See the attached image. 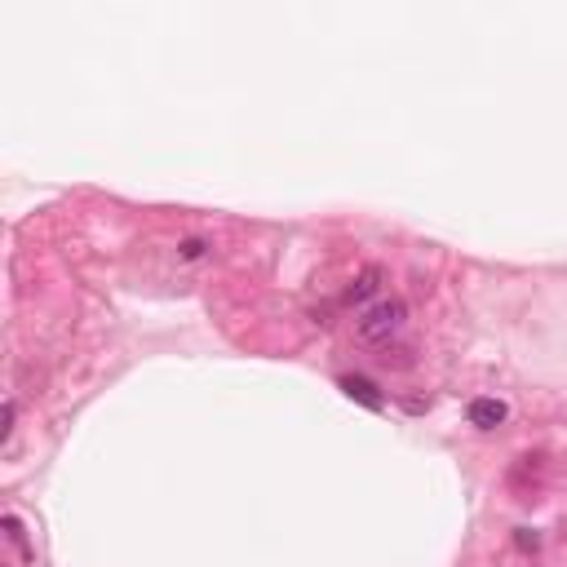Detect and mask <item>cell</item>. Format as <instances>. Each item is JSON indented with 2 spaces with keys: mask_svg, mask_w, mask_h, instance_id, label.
Wrapping results in <instances>:
<instances>
[{
  "mask_svg": "<svg viewBox=\"0 0 567 567\" xmlns=\"http://www.w3.org/2000/svg\"><path fill=\"white\" fill-rule=\"evenodd\" d=\"M404 319H408V306L399 302V297H381V302H373L368 306L364 315H359V337H364V342H390V337L399 333V328H404Z\"/></svg>",
  "mask_w": 567,
  "mask_h": 567,
  "instance_id": "6da1fadb",
  "label": "cell"
},
{
  "mask_svg": "<svg viewBox=\"0 0 567 567\" xmlns=\"http://www.w3.org/2000/svg\"><path fill=\"white\" fill-rule=\"evenodd\" d=\"M466 417H470V426H479V430H497L501 421L510 417V408H505L501 399H470Z\"/></svg>",
  "mask_w": 567,
  "mask_h": 567,
  "instance_id": "7a4b0ae2",
  "label": "cell"
},
{
  "mask_svg": "<svg viewBox=\"0 0 567 567\" xmlns=\"http://www.w3.org/2000/svg\"><path fill=\"white\" fill-rule=\"evenodd\" d=\"M381 280H386V271L381 266H364V271L350 280V288H346V306H359V302H368V297L381 288Z\"/></svg>",
  "mask_w": 567,
  "mask_h": 567,
  "instance_id": "3957f363",
  "label": "cell"
},
{
  "mask_svg": "<svg viewBox=\"0 0 567 567\" xmlns=\"http://www.w3.org/2000/svg\"><path fill=\"white\" fill-rule=\"evenodd\" d=\"M337 386H342L346 399H355V404H364V408H373V412L381 408V395H377V386L368 377H342Z\"/></svg>",
  "mask_w": 567,
  "mask_h": 567,
  "instance_id": "277c9868",
  "label": "cell"
},
{
  "mask_svg": "<svg viewBox=\"0 0 567 567\" xmlns=\"http://www.w3.org/2000/svg\"><path fill=\"white\" fill-rule=\"evenodd\" d=\"M514 545L528 554V550H536V545H541V536H536L532 528H514Z\"/></svg>",
  "mask_w": 567,
  "mask_h": 567,
  "instance_id": "5b68a950",
  "label": "cell"
},
{
  "mask_svg": "<svg viewBox=\"0 0 567 567\" xmlns=\"http://www.w3.org/2000/svg\"><path fill=\"white\" fill-rule=\"evenodd\" d=\"M204 249H209L204 240H182V257H187V262H195V257H204Z\"/></svg>",
  "mask_w": 567,
  "mask_h": 567,
  "instance_id": "8992f818",
  "label": "cell"
},
{
  "mask_svg": "<svg viewBox=\"0 0 567 567\" xmlns=\"http://www.w3.org/2000/svg\"><path fill=\"white\" fill-rule=\"evenodd\" d=\"M14 421H18V408H14V399H5V443L14 439Z\"/></svg>",
  "mask_w": 567,
  "mask_h": 567,
  "instance_id": "52a82bcc",
  "label": "cell"
},
{
  "mask_svg": "<svg viewBox=\"0 0 567 567\" xmlns=\"http://www.w3.org/2000/svg\"><path fill=\"white\" fill-rule=\"evenodd\" d=\"M5 532H9V541H18V545H23V523H18L14 514H5Z\"/></svg>",
  "mask_w": 567,
  "mask_h": 567,
  "instance_id": "ba28073f",
  "label": "cell"
}]
</instances>
